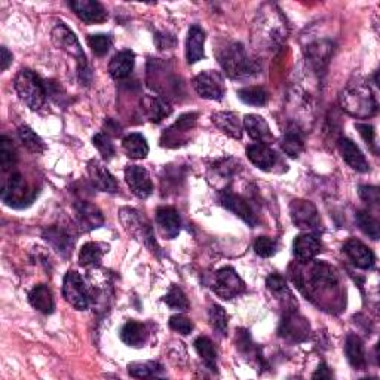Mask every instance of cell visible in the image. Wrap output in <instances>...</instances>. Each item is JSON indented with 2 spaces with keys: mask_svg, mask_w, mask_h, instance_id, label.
<instances>
[{
  "mask_svg": "<svg viewBox=\"0 0 380 380\" xmlns=\"http://www.w3.org/2000/svg\"><path fill=\"white\" fill-rule=\"evenodd\" d=\"M340 104L343 110L358 119L370 118L377 112V103L373 92L364 83H350L342 92Z\"/></svg>",
  "mask_w": 380,
  "mask_h": 380,
  "instance_id": "obj_1",
  "label": "cell"
},
{
  "mask_svg": "<svg viewBox=\"0 0 380 380\" xmlns=\"http://www.w3.org/2000/svg\"><path fill=\"white\" fill-rule=\"evenodd\" d=\"M220 66L230 78L241 79L252 76L257 71L254 61L248 58V55L241 43H229L221 48L217 54Z\"/></svg>",
  "mask_w": 380,
  "mask_h": 380,
  "instance_id": "obj_2",
  "label": "cell"
},
{
  "mask_svg": "<svg viewBox=\"0 0 380 380\" xmlns=\"http://www.w3.org/2000/svg\"><path fill=\"white\" fill-rule=\"evenodd\" d=\"M14 85L18 97L32 110H39L43 106L46 96H48V89H46L41 76L36 75L34 71L27 69L18 71Z\"/></svg>",
  "mask_w": 380,
  "mask_h": 380,
  "instance_id": "obj_3",
  "label": "cell"
},
{
  "mask_svg": "<svg viewBox=\"0 0 380 380\" xmlns=\"http://www.w3.org/2000/svg\"><path fill=\"white\" fill-rule=\"evenodd\" d=\"M294 282L298 284L302 290L306 287V289L311 291L324 293L337 287L339 280H337V272L335 267L330 266L328 263L317 262L308 269V276H306L304 280L300 276L298 278L294 276Z\"/></svg>",
  "mask_w": 380,
  "mask_h": 380,
  "instance_id": "obj_4",
  "label": "cell"
},
{
  "mask_svg": "<svg viewBox=\"0 0 380 380\" xmlns=\"http://www.w3.org/2000/svg\"><path fill=\"white\" fill-rule=\"evenodd\" d=\"M52 42L55 43V46H57L58 49L66 51L69 55H71V57H75L78 60L80 80L87 82L85 75H88L89 73L88 66H87V58H85V54H83V51L80 48V43L75 36V33H73L66 24L58 23L52 30Z\"/></svg>",
  "mask_w": 380,
  "mask_h": 380,
  "instance_id": "obj_5",
  "label": "cell"
},
{
  "mask_svg": "<svg viewBox=\"0 0 380 380\" xmlns=\"http://www.w3.org/2000/svg\"><path fill=\"white\" fill-rule=\"evenodd\" d=\"M36 192L29 190V184L21 174H12L2 188V201L12 208H24L30 205Z\"/></svg>",
  "mask_w": 380,
  "mask_h": 380,
  "instance_id": "obj_6",
  "label": "cell"
},
{
  "mask_svg": "<svg viewBox=\"0 0 380 380\" xmlns=\"http://www.w3.org/2000/svg\"><path fill=\"white\" fill-rule=\"evenodd\" d=\"M63 295L67 303L78 311H85L89 306V294L87 290L83 278L75 272L70 271L64 276L63 281Z\"/></svg>",
  "mask_w": 380,
  "mask_h": 380,
  "instance_id": "obj_7",
  "label": "cell"
},
{
  "mask_svg": "<svg viewBox=\"0 0 380 380\" xmlns=\"http://www.w3.org/2000/svg\"><path fill=\"white\" fill-rule=\"evenodd\" d=\"M212 290L223 300H232L245 291V284L234 267H223L214 276Z\"/></svg>",
  "mask_w": 380,
  "mask_h": 380,
  "instance_id": "obj_8",
  "label": "cell"
},
{
  "mask_svg": "<svg viewBox=\"0 0 380 380\" xmlns=\"http://www.w3.org/2000/svg\"><path fill=\"white\" fill-rule=\"evenodd\" d=\"M193 87L202 98L220 101L225 96V82L220 73L205 70L194 78Z\"/></svg>",
  "mask_w": 380,
  "mask_h": 380,
  "instance_id": "obj_9",
  "label": "cell"
},
{
  "mask_svg": "<svg viewBox=\"0 0 380 380\" xmlns=\"http://www.w3.org/2000/svg\"><path fill=\"white\" fill-rule=\"evenodd\" d=\"M290 216L293 223L304 230H317L320 226V216L315 205L309 201L294 199L290 203Z\"/></svg>",
  "mask_w": 380,
  "mask_h": 380,
  "instance_id": "obj_10",
  "label": "cell"
},
{
  "mask_svg": "<svg viewBox=\"0 0 380 380\" xmlns=\"http://www.w3.org/2000/svg\"><path fill=\"white\" fill-rule=\"evenodd\" d=\"M125 180L128 183L129 189H131V192L137 198L146 199L149 198L153 192L150 175L143 168V166L129 165L125 170Z\"/></svg>",
  "mask_w": 380,
  "mask_h": 380,
  "instance_id": "obj_11",
  "label": "cell"
},
{
  "mask_svg": "<svg viewBox=\"0 0 380 380\" xmlns=\"http://www.w3.org/2000/svg\"><path fill=\"white\" fill-rule=\"evenodd\" d=\"M75 14L87 24H100L107 20V11L104 6L96 0H73L69 3Z\"/></svg>",
  "mask_w": 380,
  "mask_h": 380,
  "instance_id": "obj_12",
  "label": "cell"
},
{
  "mask_svg": "<svg viewBox=\"0 0 380 380\" xmlns=\"http://www.w3.org/2000/svg\"><path fill=\"white\" fill-rule=\"evenodd\" d=\"M220 202L226 210L234 212V214L238 216L239 219H243L248 226L254 227L257 225L256 214H254L252 207L248 205V202L244 198L238 197V194L232 193L230 190H225V192L220 193Z\"/></svg>",
  "mask_w": 380,
  "mask_h": 380,
  "instance_id": "obj_13",
  "label": "cell"
},
{
  "mask_svg": "<svg viewBox=\"0 0 380 380\" xmlns=\"http://www.w3.org/2000/svg\"><path fill=\"white\" fill-rule=\"evenodd\" d=\"M311 326L304 318L299 317L298 313L290 311L285 315V318L281 322L280 335L285 339H290L294 342H303L309 336Z\"/></svg>",
  "mask_w": 380,
  "mask_h": 380,
  "instance_id": "obj_14",
  "label": "cell"
},
{
  "mask_svg": "<svg viewBox=\"0 0 380 380\" xmlns=\"http://www.w3.org/2000/svg\"><path fill=\"white\" fill-rule=\"evenodd\" d=\"M343 252L348 254L352 263L359 269H372L375 266L376 257L372 249L355 238L349 239L348 243L343 245Z\"/></svg>",
  "mask_w": 380,
  "mask_h": 380,
  "instance_id": "obj_15",
  "label": "cell"
},
{
  "mask_svg": "<svg viewBox=\"0 0 380 380\" xmlns=\"http://www.w3.org/2000/svg\"><path fill=\"white\" fill-rule=\"evenodd\" d=\"M321 252V244L317 236L311 234H303L294 238L293 253L300 263H309Z\"/></svg>",
  "mask_w": 380,
  "mask_h": 380,
  "instance_id": "obj_16",
  "label": "cell"
},
{
  "mask_svg": "<svg viewBox=\"0 0 380 380\" xmlns=\"http://www.w3.org/2000/svg\"><path fill=\"white\" fill-rule=\"evenodd\" d=\"M88 174H89V179H91L92 184H94L98 190L110 192V193L118 192L119 186H118L116 179L112 174H110V171L101 162H98L96 159L89 161Z\"/></svg>",
  "mask_w": 380,
  "mask_h": 380,
  "instance_id": "obj_17",
  "label": "cell"
},
{
  "mask_svg": "<svg viewBox=\"0 0 380 380\" xmlns=\"http://www.w3.org/2000/svg\"><path fill=\"white\" fill-rule=\"evenodd\" d=\"M339 150L343 159H345V162L352 170H355L358 172L370 171V165L366 159V156L359 150V147L354 142L349 140V138H340Z\"/></svg>",
  "mask_w": 380,
  "mask_h": 380,
  "instance_id": "obj_18",
  "label": "cell"
},
{
  "mask_svg": "<svg viewBox=\"0 0 380 380\" xmlns=\"http://www.w3.org/2000/svg\"><path fill=\"white\" fill-rule=\"evenodd\" d=\"M156 221L161 234L166 239L177 238L181 229V220L179 212L171 207H162L156 211Z\"/></svg>",
  "mask_w": 380,
  "mask_h": 380,
  "instance_id": "obj_19",
  "label": "cell"
},
{
  "mask_svg": "<svg viewBox=\"0 0 380 380\" xmlns=\"http://www.w3.org/2000/svg\"><path fill=\"white\" fill-rule=\"evenodd\" d=\"M197 119H198L197 113H186V115L180 116L177 122H175L171 128H168L164 133L162 146L171 147V143H175L174 147L179 146V143H180L179 137L184 135L188 131H192V129L194 128V125H197Z\"/></svg>",
  "mask_w": 380,
  "mask_h": 380,
  "instance_id": "obj_20",
  "label": "cell"
},
{
  "mask_svg": "<svg viewBox=\"0 0 380 380\" xmlns=\"http://www.w3.org/2000/svg\"><path fill=\"white\" fill-rule=\"evenodd\" d=\"M244 126L248 135L252 137L254 142L262 144H269L273 142V134L265 118L258 115H247L244 119Z\"/></svg>",
  "mask_w": 380,
  "mask_h": 380,
  "instance_id": "obj_21",
  "label": "cell"
},
{
  "mask_svg": "<svg viewBox=\"0 0 380 380\" xmlns=\"http://www.w3.org/2000/svg\"><path fill=\"white\" fill-rule=\"evenodd\" d=\"M247 156L253 165L263 171L272 170L276 164V153L267 144L256 143L247 147Z\"/></svg>",
  "mask_w": 380,
  "mask_h": 380,
  "instance_id": "obj_22",
  "label": "cell"
},
{
  "mask_svg": "<svg viewBox=\"0 0 380 380\" xmlns=\"http://www.w3.org/2000/svg\"><path fill=\"white\" fill-rule=\"evenodd\" d=\"M203 45H205V32L199 25H192L186 41V58L189 64L198 63L203 58Z\"/></svg>",
  "mask_w": 380,
  "mask_h": 380,
  "instance_id": "obj_23",
  "label": "cell"
},
{
  "mask_svg": "<svg viewBox=\"0 0 380 380\" xmlns=\"http://www.w3.org/2000/svg\"><path fill=\"white\" fill-rule=\"evenodd\" d=\"M120 340H122L125 345L131 348H142L149 337V333L144 324L137 322V321H128L125 326L120 328Z\"/></svg>",
  "mask_w": 380,
  "mask_h": 380,
  "instance_id": "obj_24",
  "label": "cell"
},
{
  "mask_svg": "<svg viewBox=\"0 0 380 380\" xmlns=\"http://www.w3.org/2000/svg\"><path fill=\"white\" fill-rule=\"evenodd\" d=\"M76 214H78L80 227L87 232L103 226V223H104V219H103V214H101V211L88 202L76 203Z\"/></svg>",
  "mask_w": 380,
  "mask_h": 380,
  "instance_id": "obj_25",
  "label": "cell"
},
{
  "mask_svg": "<svg viewBox=\"0 0 380 380\" xmlns=\"http://www.w3.org/2000/svg\"><path fill=\"white\" fill-rule=\"evenodd\" d=\"M135 64V55L131 51H120L109 64V73L113 79H125L131 75Z\"/></svg>",
  "mask_w": 380,
  "mask_h": 380,
  "instance_id": "obj_26",
  "label": "cell"
},
{
  "mask_svg": "<svg viewBox=\"0 0 380 380\" xmlns=\"http://www.w3.org/2000/svg\"><path fill=\"white\" fill-rule=\"evenodd\" d=\"M212 124H214L220 131H223L226 135L239 140L243 137V126H241L238 115L232 112H219L211 116Z\"/></svg>",
  "mask_w": 380,
  "mask_h": 380,
  "instance_id": "obj_27",
  "label": "cell"
},
{
  "mask_svg": "<svg viewBox=\"0 0 380 380\" xmlns=\"http://www.w3.org/2000/svg\"><path fill=\"white\" fill-rule=\"evenodd\" d=\"M345 352L349 364L354 367L355 370H364L367 366V358H366V350L363 340H361L355 335H349L346 337V345H345Z\"/></svg>",
  "mask_w": 380,
  "mask_h": 380,
  "instance_id": "obj_28",
  "label": "cell"
},
{
  "mask_svg": "<svg viewBox=\"0 0 380 380\" xmlns=\"http://www.w3.org/2000/svg\"><path fill=\"white\" fill-rule=\"evenodd\" d=\"M29 302L34 309H38L39 312H42L45 315L52 313L54 309H55L52 293H51V290L48 289V287L43 285V284L36 285L34 289L30 291Z\"/></svg>",
  "mask_w": 380,
  "mask_h": 380,
  "instance_id": "obj_29",
  "label": "cell"
},
{
  "mask_svg": "<svg viewBox=\"0 0 380 380\" xmlns=\"http://www.w3.org/2000/svg\"><path fill=\"white\" fill-rule=\"evenodd\" d=\"M43 238L63 256H67L73 248V239L66 230L61 227H49L43 232Z\"/></svg>",
  "mask_w": 380,
  "mask_h": 380,
  "instance_id": "obj_30",
  "label": "cell"
},
{
  "mask_svg": "<svg viewBox=\"0 0 380 380\" xmlns=\"http://www.w3.org/2000/svg\"><path fill=\"white\" fill-rule=\"evenodd\" d=\"M106 252H109V245L100 243H88L80 249L79 262L83 267H96L103 260Z\"/></svg>",
  "mask_w": 380,
  "mask_h": 380,
  "instance_id": "obj_31",
  "label": "cell"
},
{
  "mask_svg": "<svg viewBox=\"0 0 380 380\" xmlns=\"http://www.w3.org/2000/svg\"><path fill=\"white\" fill-rule=\"evenodd\" d=\"M125 153L133 157V159H144V157L149 155V144L147 140L138 133H133L124 138L122 142Z\"/></svg>",
  "mask_w": 380,
  "mask_h": 380,
  "instance_id": "obj_32",
  "label": "cell"
},
{
  "mask_svg": "<svg viewBox=\"0 0 380 380\" xmlns=\"http://www.w3.org/2000/svg\"><path fill=\"white\" fill-rule=\"evenodd\" d=\"M266 285H267V289L272 291V294L276 295L278 300H281L282 303H285V308L289 311H291L289 304L290 303L295 304V302L293 299L291 291L289 290V287H287V282H285L284 278L281 275H278V273H272L266 280Z\"/></svg>",
  "mask_w": 380,
  "mask_h": 380,
  "instance_id": "obj_33",
  "label": "cell"
},
{
  "mask_svg": "<svg viewBox=\"0 0 380 380\" xmlns=\"http://www.w3.org/2000/svg\"><path fill=\"white\" fill-rule=\"evenodd\" d=\"M194 349L198 350V354L202 357L203 363L210 370H216L217 363V350L214 348V343H212L208 337L201 336L194 340Z\"/></svg>",
  "mask_w": 380,
  "mask_h": 380,
  "instance_id": "obj_34",
  "label": "cell"
},
{
  "mask_svg": "<svg viewBox=\"0 0 380 380\" xmlns=\"http://www.w3.org/2000/svg\"><path fill=\"white\" fill-rule=\"evenodd\" d=\"M128 372L135 379L156 377L164 373V367L155 361H144V363H133L128 366Z\"/></svg>",
  "mask_w": 380,
  "mask_h": 380,
  "instance_id": "obj_35",
  "label": "cell"
},
{
  "mask_svg": "<svg viewBox=\"0 0 380 380\" xmlns=\"http://www.w3.org/2000/svg\"><path fill=\"white\" fill-rule=\"evenodd\" d=\"M281 147H282V150L291 157L300 156L302 152L304 150V142H303V137H302L300 131H298L295 128L289 129L282 138Z\"/></svg>",
  "mask_w": 380,
  "mask_h": 380,
  "instance_id": "obj_36",
  "label": "cell"
},
{
  "mask_svg": "<svg viewBox=\"0 0 380 380\" xmlns=\"http://www.w3.org/2000/svg\"><path fill=\"white\" fill-rule=\"evenodd\" d=\"M144 106H146L147 116H149L150 120H153V122H161L164 118L170 116L171 112H172V109L170 107V104L165 103V101L159 97L146 98Z\"/></svg>",
  "mask_w": 380,
  "mask_h": 380,
  "instance_id": "obj_37",
  "label": "cell"
},
{
  "mask_svg": "<svg viewBox=\"0 0 380 380\" xmlns=\"http://www.w3.org/2000/svg\"><path fill=\"white\" fill-rule=\"evenodd\" d=\"M238 97L248 106H265L269 100L267 92L262 87H247L238 91Z\"/></svg>",
  "mask_w": 380,
  "mask_h": 380,
  "instance_id": "obj_38",
  "label": "cell"
},
{
  "mask_svg": "<svg viewBox=\"0 0 380 380\" xmlns=\"http://www.w3.org/2000/svg\"><path fill=\"white\" fill-rule=\"evenodd\" d=\"M16 159L18 156L12 142L3 135L0 138V166H2V171L6 172L12 170V166L16 164Z\"/></svg>",
  "mask_w": 380,
  "mask_h": 380,
  "instance_id": "obj_39",
  "label": "cell"
},
{
  "mask_svg": "<svg viewBox=\"0 0 380 380\" xmlns=\"http://www.w3.org/2000/svg\"><path fill=\"white\" fill-rule=\"evenodd\" d=\"M18 135H20V140L23 144L33 153H42L45 152L46 146L43 143L42 138L36 134L32 128L29 126H20L18 129Z\"/></svg>",
  "mask_w": 380,
  "mask_h": 380,
  "instance_id": "obj_40",
  "label": "cell"
},
{
  "mask_svg": "<svg viewBox=\"0 0 380 380\" xmlns=\"http://www.w3.org/2000/svg\"><path fill=\"white\" fill-rule=\"evenodd\" d=\"M355 220H357L359 229L363 230L366 235H368L373 239H379V235H380L379 221L372 214H370L368 211H358L355 216Z\"/></svg>",
  "mask_w": 380,
  "mask_h": 380,
  "instance_id": "obj_41",
  "label": "cell"
},
{
  "mask_svg": "<svg viewBox=\"0 0 380 380\" xmlns=\"http://www.w3.org/2000/svg\"><path fill=\"white\" fill-rule=\"evenodd\" d=\"M164 302L168 304L171 309L179 311V312H186L190 308V303L186 298V294H184L183 290L179 289L177 285H174L172 289L168 291V294L165 295Z\"/></svg>",
  "mask_w": 380,
  "mask_h": 380,
  "instance_id": "obj_42",
  "label": "cell"
},
{
  "mask_svg": "<svg viewBox=\"0 0 380 380\" xmlns=\"http://www.w3.org/2000/svg\"><path fill=\"white\" fill-rule=\"evenodd\" d=\"M227 321H229V317H227L226 311L219 304L212 306V308L210 309V322H211L212 328H216L220 335L226 336L227 335Z\"/></svg>",
  "mask_w": 380,
  "mask_h": 380,
  "instance_id": "obj_43",
  "label": "cell"
},
{
  "mask_svg": "<svg viewBox=\"0 0 380 380\" xmlns=\"http://www.w3.org/2000/svg\"><path fill=\"white\" fill-rule=\"evenodd\" d=\"M88 43L92 52L98 57H103L112 48V38L109 34H91Z\"/></svg>",
  "mask_w": 380,
  "mask_h": 380,
  "instance_id": "obj_44",
  "label": "cell"
},
{
  "mask_svg": "<svg viewBox=\"0 0 380 380\" xmlns=\"http://www.w3.org/2000/svg\"><path fill=\"white\" fill-rule=\"evenodd\" d=\"M92 143H94V146L97 147L101 156H103V159L110 161L115 156V153H116L115 146L107 134H104V133L96 134L94 138H92Z\"/></svg>",
  "mask_w": 380,
  "mask_h": 380,
  "instance_id": "obj_45",
  "label": "cell"
},
{
  "mask_svg": "<svg viewBox=\"0 0 380 380\" xmlns=\"http://www.w3.org/2000/svg\"><path fill=\"white\" fill-rule=\"evenodd\" d=\"M254 252H256V254H258L260 257H265V258L271 257L276 252V243L269 236L257 238L256 243H254Z\"/></svg>",
  "mask_w": 380,
  "mask_h": 380,
  "instance_id": "obj_46",
  "label": "cell"
},
{
  "mask_svg": "<svg viewBox=\"0 0 380 380\" xmlns=\"http://www.w3.org/2000/svg\"><path fill=\"white\" fill-rule=\"evenodd\" d=\"M170 327L174 331H179L180 335L188 336L193 330V322L188 317H184V315L179 313V315H174V317L170 318Z\"/></svg>",
  "mask_w": 380,
  "mask_h": 380,
  "instance_id": "obj_47",
  "label": "cell"
},
{
  "mask_svg": "<svg viewBox=\"0 0 380 380\" xmlns=\"http://www.w3.org/2000/svg\"><path fill=\"white\" fill-rule=\"evenodd\" d=\"M355 128L358 129L359 135L363 137L366 144L372 149L375 153H377V146H376V133L375 128L368 124H355Z\"/></svg>",
  "mask_w": 380,
  "mask_h": 380,
  "instance_id": "obj_48",
  "label": "cell"
},
{
  "mask_svg": "<svg viewBox=\"0 0 380 380\" xmlns=\"http://www.w3.org/2000/svg\"><path fill=\"white\" fill-rule=\"evenodd\" d=\"M359 197L363 198L366 202L372 203V205H377L380 201V194L379 189L373 186H361L359 188Z\"/></svg>",
  "mask_w": 380,
  "mask_h": 380,
  "instance_id": "obj_49",
  "label": "cell"
},
{
  "mask_svg": "<svg viewBox=\"0 0 380 380\" xmlns=\"http://www.w3.org/2000/svg\"><path fill=\"white\" fill-rule=\"evenodd\" d=\"M11 63H12V54L8 51L6 46H2V48H0V70L5 71Z\"/></svg>",
  "mask_w": 380,
  "mask_h": 380,
  "instance_id": "obj_50",
  "label": "cell"
},
{
  "mask_svg": "<svg viewBox=\"0 0 380 380\" xmlns=\"http://www.w3.org/2000/svg\"><path fill=\"white\" fill-rule=\"evenodd\" d=\"M312 377H313V379H330L331 375H330V372H328V367L322 363V364L318 367L317 372L313 373Z\"/></svg>",
  "mask_w": 380,
  "mask_h": 380,
  "instance_id": "obj_51",
  "label": "cell"
}]
</instances>
